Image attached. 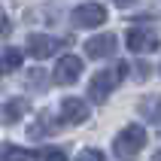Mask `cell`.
Wrapping results in <instances>:
<instances>
[{"mask_svg": "<svg viewBox=\"0 0 161 161\" xmlns=\"http://www.w3.org/2000/svg\"><path fill=\"white\" fill-rule=\"evenodd\" d=\"M128 76V64H113V67H103V70L94 73V79L88 82V100H94V103H103V100L113 94V91L119 88V82Z\"/></svg>", "mask_w": 161, "mask_h": 161, "instance_id": "obj_1", "label": "cell"}, {"mask_svg": "<svg viewBox=\"0 0 161 161\" xmlns=\"http://www.w3.org/2000/svg\"><path fill=\"white\" fill-rule=\"evenodd\" d=\"M146 128H140V125H128V128H122L116 134V140H113V152L119 155L122 161H134L137 155L146 149Z\"/></svg>", "mask_w": 161, "mask_h": 161, "instance_id": "obj_2", "label": "cell"}, {"mask_svg": "<svg viewBox=\"0 0 161 161\" xmlns=\"http://www.w3.org/2000/svg\"><path fill=\"white\" fill-rule=\"evenodd\" d=\"M125 46L134 55H152V52H158L161 36L155 34V31H146V27H131L128 36H125Z\"/></svg>", "mask_w": 161, "mask_h": 161, "instance_id": "obj_3", "label": "cell"}, {"mask_svg": "<svg viewBox=\"0 0 161 161\" xmlns=\"http://www.w3.org/2000/svg\"><path fill=\"white\" fill-rule=\"evenodd\" d=\"M103 21H107V6L100 3H79L70 15L73 27H100Z\"/></svg>", "mask_w": 161, "mask_h": 161, "instance_id": "obj_4", "label": "cell"}, {"mask_svg": "<svg viewBox=\"0 0 161 161\" xmlns=\"http://www.w3.org/2000/svg\"><path fill=\"white\" fill-rule=\"evenodd\" d=\"M88 116H91V109L82 97H64L61 100V122L64 125H85Z\"/></svg>", "mask_w": 161, "mask_h": 161, "instance_id": "obj_5", "label": "cell"}, {"mask_svg": "<svg viewBox=\"0 0 161 161\" xmlns=\"http://www.w3.org/2000/svg\"><path fill=\"white\" fill-rule=\"evenodd\" d=\"M82 76V58H76V55H64L61 61L55 64L52 70V79L58 82V85H70V82H76Z\"/></svg>", "mask_w": 161, "mask_h": 161, "instance_id": "obj_6", "label": "cell"}, {"mask_svg": "<svg viewBox=\"0 0 161 161\" xmlns=\"http://www.w3.org/2000/svg\"><path fill=\"white\" fill-rule=\"evenodd\" d=\"M119 49V36L116 34H97L85 40V55L88 58H113Z\"/></svg>", "mask_w": 161, "mask_h": 161, "instance_id": "obj_7", "label": "cell"}, {"mask_svg": "<svg viewBox=\"0 0 161 161\" xmlns=\"http://www.w3.org/2000/svg\"><path fill=\"white\" fill-rule=\"evenodd\" d=\"M27 52L34 55V58H40V61H46L49 55L61 52V40L58 36H49V34H31L27 36Z\"/></svg>", "mask_w": 161, "mask_h": 161, "instance_id": "obj_8", "label": "cell"}, {"mask_svg": "<svg viewBox=\"0 0 161 161\" xmlns=\"http://www.w3.org/2000/svg\"><path fill=\"white\" fill-rule=\"evenodd\" d=\"M137 113L146 119V125H161V94H146L137 100Z\"/></svg>", "mask_w": 161, "mask_h": 161, "instance_id": "obj_9", "label": "cell"}, {"mask_svg": "<svg viewBox=\"0 0 161 161\" xmlns=\"http://www.w3.org/2000/svg\"><path fill=\"white\" fill-rule=\"evenodd\" d=\"M25 113H31V100L27 97H9L6 103H3V122H6V125H15Z\"/></svg>", "mask_w": 161, "mask_h": 161, "instance_id": "obj_10", "label": "cell"}, {"mask_svg": "<svg viewBox=\"0 0 161 161\" xmlns=\"http://www.w3.org/2000/svg\"><path fill=\"white\" fill-rule=\"evenodd\" d=\"M55 131H58V122H55L52 116H46V113H40L36 122L31 125V137H34V140H43V137L55 134Z\"/></svg>", "mask_w": 161, "mask_h": 161, "instance_id": "obj_11", "label": "cell"}, {"mask_svg": "<svg viewBox=\"0 0 161 161\" xmlns=\"http://www.w3.org/2000/svg\"><path fill=\"white\" fill-rule=\"evenodd\" d=\"M21 61H25V52H21V49H6V52H3V70H6V73L18 70Z\"/></svg>", "mask_w": 161, "mask_h": 161, "instance_id": "obj_12", "label": "cell"}, {"mask_svg": "<svg viewBox=\"0 0 161 161\" xmlns=\"http://www.w3.org/2000/svg\"><path fill=\"white\" fill-rule=\"evenodd\" d=\"M27 158H34V155L21 146H3V152H0V161H27Z\"/></svg>", "mask_w": 161, "mask_h": 161, "instance_id": "obj_13", "label": "cell"}, {"mask_svg": "<svg viewBox=\"0 0 161 161\" xmlns=\"http://www.w3.org/2000/svg\"><path fill=\"white\" fill-rule=\"evenodd\" d=\"M34 161H67V155L61 149H55V146H43V149L34 152Z\"/></svg>", "mask_w": 161, "mask_h": 161, "instance_id": "obj_14", "label": "cell"}, {"mask_svg": "<svg viewBox=\"0 0 161 161\" xmlns=\"http://www.w3.org/2000/svg\"><path fill=\"white\" fill-rule=\"evenodd\" d=\"M76 161H107V158H103L100 149H82V152L76 155Z\"/></svg>", "mask_w": 161, "mask_h": 161, "instance_id": "obj_15", "label": "cell"}, {"mask_svg": "<svg viewBox=\"0 0 161 161\" xmlns=\"http://www.w3.org/2000/svg\"><path fill=\"white\" fill-rule=\"evenodd\" d=\"M113 3H116V6H134L137 0H113Z\"/></svg>", "mask_w": 161, "mask_h": 161, "instance_id": "obj_16", "label": "cell"}, {"mask_svg": "<svg viewBox=\"0 0 161 161\" xmlns=\"http://www.w3.org/2000/svg\"><path fill=\"white\" fill-rule=\"evenodd\" d=\"M152 161H161V149H158V152H155V155H152Z\"/></svg>", "mask_w": 161, "mask_h": 161, "instance_id": "obj_17", "label": "cell"}]
</instances>
